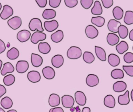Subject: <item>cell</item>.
Wrapping results in <instances>:
<instances>
[{
	"mask_svg": "<svg viewBox=\"0 0 133 112\" xmlns=\"http://www.w3.org/2000/svg\"><path fill=\"white\" fill-rule=\"evenodd\" d=\"M82 55V50L77 47H70L66 53L67 57L72 60L77 59L81 57Z\"/></svg>",
	"mask_w": 133,
	"mask_h": 112,
	"instance_id": "6da1fadb",
	"label": "cell"
},
{
	"mask_svg": "<svg viewBox=\"0 0 133 112\" xmlns=\"http://www.w3.org/2000/svg\"><path fill=\"white\" fill-rule=\"evenodd\" d=\"M29 27L30 30L33 32L37 30L38 32H43L44 30L42 26V22L38 18L32 19L29 23Z\"/></svg>",
	"mask_w": 133,
	"mask_h": 112,
	"instance_id": "7a4b0ae2",
	"label": "cell"
},
{
	"mask_svg": "<svg viewBox=\"0 0 133 112\" xmlns=\"http://www.w3.org/2000/svg\"><path fill=\"white\" fill-rule=\"evenodd\" d=\"M8 24L10 28L16 30L19 29L22 25V19L19 16H14L8 20Z\"/></svg>",
	"mask_w": 133,
	"mask_h": 112,
	"instance_id": "3957f363",
	"label": "cell"
},
{
	"mask_svg": "<svg viewBox=\"0 0 133 112\" xmlns=\"http://www.w3.org/2000/svg\"><path fill=\"white\" fill-rule=\"evenodd\" d=\"M85 33L87 37L91 39H94L97 37L99 34V32L97 28L91 25H88L86 27Z\"/></svg>",
	"mask_w": 133,
	"mask_h": 112,
	"instance_id": "277c9868",
	"label": "cell"
},
{
	"mask_svg": "<svg viewBox=\"0 0 133 112\" xmlns=\"http://www.w3.org/2000/svg\"><path fill=\"white\" fill-rule=\"evenodd\" d=\"M46 38V35L42 32L36 31L32 34L30 41L34 44H37L39 41L45 40Z\"/></svg>",
	"mask_w": 133,
	"mask_h": 112,
	"instance_id": "5b68a950",
	"label": "cell"
},
{
	"mask_svg": "<svg viewBox=\"0 0 133 112\" xmlns=\"http://www.w3.org/2000/svg\"><path fill=\"white\" fill-rule=\"evenodd\" d=\"M74 99L71 95H65L62 97V103L64 108H70L74 106Z\"/></svg>",
	"mask_w": 133,
	"mask_h": 112,
	"instance_id": "8992f818",
	"label": "cell"
},
{
	"mask_svg": "<svg viewBox=\"0 0 133 112\" xmlns=\"http://www.w3.org/2000/svg\"><path fill=\"white\" fill-rule=\"evenodd\" d=\"M29 68V64L26 60H19L17 62L16 69L19 73L23 74L27 71Z\"/></svg>",
	"mask_w": 133,
	"mask_h": 112,
	"instance_id": "52a82bcc",
	"label": "cell"
},
{
	"mask_svg": "<svg viewBox=\"0 0 133 112\" xmlns=\"http://www.w3.org/2000/svg\"><path fill=\"white\" fill-rule=\"evenodd\" d=\"M76 102L80 106H84L87 102V98L84 93L80 91H77L74 95Z\"/></svg>",
	"mask_w": 133,
	"mask_h": 112,
	"instance_id": "ba28073f",
	"label": "cell"
},
{
	"mask_svg": "<svg viewBox=\"0 0 133 112\" xmlns=\"http://www.w3.org/2000/svg\"><path fill=\"white\" fill-rule=\"evenodd\" d=\"M14 13L13 9L8 5L3 6V10L0 14V17L2 19L5 20L13 15Z\"/></svg>",
	"mask_w": 133,
	"mask_h": 112,
	"instance_id": "9c48e42d",
	"label": "cell"
},
{
	"mask_svg": "<svg viewBox=\"0 0 133 112\" xmlns=\"http://www.w3.org/2000/svg\"><path fill=\"white\" fill-rule=\"evenodd\" d=\"M31 36V33L26 30H20L17 34V39L19 42L24 43L28 41Z\"/></svg>",
	"mask_w": 133,
	"mask_h": 112,
	"instance_id": "30bf717a",
	"label": "cell"
},
{
	"mask_svg": "<svg viewBox=\"0 0 133 112\" xmlns=\"http://www.w3.org/2000/svg\"><path fill=\"white\" fill-rule=\"evenodd\" d=\"M86 83L90 87L97 86L99 84V79L98 77L94 74H90L88 75L86 78Z\"/></svg>",
	"mask_w": 133,
	"mask_h": 112,
	"instance_id": "8fae6325",
	"label": "cell"
},
{
	"mask_svg": "<svg viewBox=\"0 0 133 112\" xmlns=\"http://www.w3.org/2000/svg\"><path fill=\"white\" fill-rule=\"evenodd\" d=\"M121 24L120 22L115 19H111L109 21L108 28L109 30L113 33H118V29Z\"/></svg>",
	"mask_w": 133,
	"mask_h": 112,
	"instance_id": "7c38bea8",
	"label": "cell"
},
{
	"mask_svg": "<svg viewBox=\"0 0 133 112\" xmlns=\"http://www.w3.org/2000/svg\"><path fill=\"white\" fill-rule=\"evenodd\" d=\"M45 29L48 32H52L56 30L59 26L58 22L56 20L46 21L44 23Z\"/></svg>",
	"mask_w": 133,
	"mask_h": 112,
	"instance_id": "4fadbf2b",
	"label": "cell"
},
{
	"mask_svg": "<svg viewBox=\"0 0 133 112\" xmlns=\"http://www.w3.org/2000/svg\"><path fill=\"white\" fill-rule=\"evenodd\" d=\"M42 73L44 77L48 80H52L55 76V72L52 67L46 66L42 70Z\"/></svg>",
	"mask_w": 133,
	"mask_h": 112,
	"instance_id": "5bb4252c",
	"label": "cell"
},
{
	"mask_svg": "<svg viewBox=\"0 0 133 112\" xmlns=\"http://www.w3.org/2000/svg\"><path fill=\"white\" fill-rule=\"evenodd\" d=\"M27 77L28 80L32 83H38L41 79L40 74L36 70H32L29 72Z\"/></svg>",
	"mask_w": 133,
	"mask_h": 112,
	"instance_id": "9a60e30c",
	"label": "cell"
},
{
	"mask_svg": "<svg viewBox=\"0 0 133 112\" xmlns=\"http://www.w3.org/2000/svg\"><path fill=\"white\" fill-rule=\"evenodd\" d=\"M64 63V58L61 55H57L52 57L51 63L54 67L59 68L63 65Z\"/></svg>",
	"mask_w": 133,
	"mask_h": 112,
	"instance_id": "2e32d148",
	"label": "cell"
},
{
	"mask_svg": "<svg viewBox=\"0 0 133 112\" xmlns=\"http://www.w3.org/2000/svg\"><path fill=\"white\" fill-rule=\"evenodd\" d=\"M126 83L122 81H119L115 82L113 84V90L117 93H121L125 90L127 88Z\"/></svg>",
	"mask_w": 133,
	"mask_h": 112,
	"instance_id": "e0dca14e",
	"label": "cell"
},
{
	"mask_svg": "<svg viewBox=\"0 0 133 112\" xmlns=\"http://www.w3.org/2000/svg\"><path fill=\"white\" fill-rule=\"evenodd\" d=\"M61 98L58 95L52 94L50 95L48 99L49 105L52 107H57L60 104Z\"/></svg>",
	"mask_w": 133,
	"mask_h": 112,
	"instance_id": "ac0fdd59",
	"label": "cell"
},
{
	"mask_svg": "<svg viewBox=\"0 0 133 112\" xmlns=\"http://www.w3.org/2000/svg\"><path fill=\"white\" fill-rule=\"evenodd\" d=\"M107 41L110 46L117 45L119 41V37L117 34L113 33H109L107 37Z\"/></svg>",
	"mask_w": 133,
	"mask_h": 112,
	"instance_id": "d6986e66",
	"label": "cell"
},
{
	"mask_svg": "<svg viewBox=\"0 0 133 112\" xmlns=\"http://www.w3.org/2000/svg\"><path fill=\"white\" fill-rule=\"evenodd\" d=\"M31 61L34 67H38L43 64V59L40 55L32 53L31 54Z\"/></svg>",
	"mask_w": 133,
	"mask_h": 112,
	"instance_id": "ffe728a7",
	"label": "cell"
},
{
	"mask_svg": "<svg viewBox=\"0 0 133 112\" xmlns=\"http://www.w3.org/2000/svg\"><path fill=\"white\" fill-rule=\"evenodd\" d=\"M129 95V91L127 90L124 94L119 95L118 98L119 104L121 105H127L129 104L130 102Z\"/></svg>",
	"mask_w": 133,
	"mask_h": 112,
	"instance_id": "44dd1931",
	"label": "cell"
},
{
	"mask_svg": "<svg viewBox=\"0 0 133 112\" xmlns=\"http://www.w3.org/2000/svg\"><path fill=\"white\" fill-rule=\"evenodd\" d=\"M104 104L108 108H113L116 105L115 99L111 95H108L104 98Z\"/></svg>",
	"mask_w": 133,
	"mask_h": 112,
	"instance_id": "7402d4cb",
	"label": "cell"
},
{
	"mask_svg": "<svg viewBox=\"0 0 133 112\" xmlns=\"http://www.w3.org/2000/svg\"><path fill=\"white\" fill-rule=\"evenodd\" d=\"M120 59L119 56L114 54H111L108 57V62L110 65L116 67L120 63Z\"/></svg>",
	"mask_w": 133,
	"mask_h": 112,
	"instance_id": "603a6c76",
	"label": "cell"
},
{
	"mask_svg": "<svg viewBox=\"0 0 133 112\" xmlns=\"http://www.w3.org/2000/svg\"><path fill=\"white\" fill-rule=\"evenodd\" d=\"M116 51L119 54L122 55L127 51L129 49V46L127 42L122 41L116 47Z\"/></svg>",
	"mask_w": 133,
	"mask_h": 112,
	"instance_id": "cb8c5ba5",
	"label": "cell"
},
{
	"mask_svg": "<svg viewBox=\"0 0 133 112\" xmlns=\"http://www.w3.org/2000/svg\"><path fill=\"white\" fill-rule=\"evenodd\" d=\"M95 51L97 57L101 61L105 62L106 61V54L105 50L101 47L95 46Z\"/></svg>",
	"mask_w": 133,
	"mask_h": 112,
	"instance_id": "d4e9b609",
	"label": "cell"
},
{
	"mask_svg": "<svg viewBox=\"0 0 133 112\" xmlns=\"http://www.w3.org/2000/svg\"><path fill=\"white\" fill-rule=\"evenodd\" d=\"M64 32L62 30H60L52 34L51 36L52 41L56 43L61 42L64 39Z\"/></svg>",
	"mask_w": 133,
	"mask_h": 112,
	"instance_id": "484cf974",
	"label": "cell"
},
{
	"mask_svg": "<svg viewBox=\"0 0 133 112\" xmlns=\"http://www.w3.org/2000/svg\"><path fill=\"white\" fill-rule=\"evenodd\" d=\"M91 12L95 15H101L103 12V9L99 1H96L95 2L94 6L91 9Z\"/></svg>",
	"mask_w": 133,
	"mask_h": 112,
	"instance_id": "4316f807",
	"label": "cell"
},
{
	"mask_svg": "<svg viewBox=\"0 0 133 112\" xmlns=\"http://www.w3.org/2000/svg\"><path fill=\"white\" fill-rule=\"evenodd\" d=\"M39 51L43 54H47L50 52L51 48L47 42L40 43L38 45Z\"/></svg>",
	"mask_w": 133,
	"mask_h": 112,
	"instance_id": "83f0119b",
	"label": "cell"
},
{
	"mask_svg": "<svg viewBox=\"0 0 133 112\" xmlns=\"http://www.w3.org/2000/svg\"><path fill=\"white\" fill-rule=\"evenodd\" d=\"M15 70V68L12 64L10 62H6L4 63L3 68L1 70V73L2 76H5L7 74L12 73Z\"/></svg>",
	"mask_w": 133,
	"mask_h": 112,
	"instance_id": "f1b7e54d",
	"label": "cell"
},
{
	"mask_svg": "<svg viewBox=\"0 0 133 112\" xmlns=\"http://www.w3.org/2000/svg\"><path fill=\"white\" fill-rule=\"evenodd\" d=\"M113 16L116 20H120L124 15L123 9L119 6H116L112 10Z\"/></svg>",
	"mask_w": 133,
	"mask_h": 112,
	"instance_id": "f546056e",
	"label": "cell"
},
{
	"mask_svg": "<svg viewBox=\"0 0 133 112\" xmlns=\"http://www.w3.org/2000/svg\"><path fill=\"white\" fill-rule=\"evenodd\" d=\"M56 12L53 9H46L44 11L42 16L43 18L46 19H54L56 17Z\"/></svg>",
	"mask_w": 133,
	"mask_h": 112,
	"instance_id": "4dcf8cb0",
	"label": "cell"
},
{
	"mask_svg": "<svg viewBox=\"0 0 133 112\" xmlns=\"http://www.w3.org/2000/svg\"><path fill=\"white\" fill-rule=\"evenodd\" d=\"M91 22L97 27H102L104 25L105 19L104 17L101 16L93 17L91 18Z\"/></svg>",
	"mask_w": 133,
	"mask_h": 112,
	"instance_id": "1f68e13d",
	"label": "cell"
},
{
	"mask_svg": "<svg viewBox=\"0 0 133 112\" xmlns=\"http://www.w3.org/2000/svg\"><path fill=\"white\" fill-rule=\"evenodd\" d=\"M1 104L5 109H9L13 105V102L9 97H5L1 100Z\"/></svg>",
	"mask_w": 133,
	"mask_h": 112,
	"instance_id": "d6a6232c",
	"label": "cell"
},
{
	"mask_svg": "<svg viewBox=\"0 0 133 112\" xmlns=\"http://www.w3.org/2000/svg\"><path fill=\"white\" fill-rule=\"evenodd\" d=\"M19 53L18 50L15 47L11 48L10 50L8 51L7 53V57L11 60L16 59L19 56Z\"/></svg>",
	"mask_w": 133,
	"mask_h": 112,
	"instance_id": "836d02e7",
	"label": "cell"
},
{
	"mask_svg": "<svg viewBox=\"0 0 133 112\" xmlns=\"http://www.w3.org/2000/svg\"><path fill=\"white\" fill-rule=\"evenodd\" d=\"M118 33L121 39H125L129 35V29L126 26L121 25L118 29Z\"/></svg>",
	"mask_w": 133,
	"mask_h": 112,
	"instance_id": "e575fe53",
	"label": "cell"
},
{
	"mask_svg": "<svg viewBox=\"0 0 133 112\" xmlns=\"http://www.w3.org/2000/svg\"><path fill=\"white\" fill-rule=\"evenodd\" d=\"M111 76L114 79H123L124 77V73L122 70L116 69L111 72Z\"/></svg>",
	"mask_w": 133,
	"mask_h": 112,
	"instance_id": "d590c367",
	"label": "cell"
},
{
	"mask_svg": "<svg viewBox=\"0 0 133 112\" xmlns=\"http://www.w3.org/2000/svg\"><path fill=\"white\" fill-rule=\"evenodd\" d=\"M83 59L85 62L90 64L95 61V57L91 52L85 51L83 55Z\"/></svg>",
	"mask_w": 133,
	"mask_h": 112,
	"instance_id": "8d00e7d4",
	"label": "cell"
},
{
	"mask_svg": "<svg viewBox=\"0 0 133 112\" xmlns=\"http://www.w3.org/2000/svg\"><path fill=\"white\" fill-rule=\"evenodd\" d=\"M123 21L127 25H131L133 24V11H127L126 12Z\"/></svg>",
	"mask_w": 133,
	"mask_h": 112,
	"instance_id": "74e56055",
	"label": "cell"
},
{
	"mask_svg": "<svg viewBox=\"0 0 133 112\" xmlns=\"http://www.w3.org/2000/svg\"><path fill=\"white\" fill-rule=\"evenodd\" d=\"M4 84L7 86H10L13 84L15 81V77L12 74L6 75L3 79Z\"/></svg>",
	"mask_w": 133,
	"mask_h": 112,
	"instance_id": "f35d334b",
	"label": "cell"
},
{
	"mask_svg": "<svg viewBox=\"0 0 133 112\" xmlns=\"http://www.w3.org/2000/svg\"><path fill=\"white\" fill-rule=\"evenodd\" d=\"M94 0H81V4L82 7L86 9H90L94 3Z\"/></svg>",
	"mask_w": 133,
	"mask_h": 112,
	"instance_id": "ab89813d",
	"label": "cell"
},
{
	"mask_svg": "<svg viewBox=\"0 0 133 112\" xmlns=\"http://www.w3.org/2000/svg\"><path fill=\"white\" fill-rule=\"evenodd\" d=\"M123 60L126 63H132L133 62V53L130 52L126 53L123 56Z\"/></svg>",
	"mask_w": 133,
	"mask_h": 112,
	"instance_id": "60d3db41",
	"label": "cell"
},
{
	"mask_svg": "<svg viewBox=\"0 0 133 112\" xmlns=\"http://www.w3.org/2000/svg\"><path fill=\"white\" fill-rule=\"evenodd\" d=\"M123 69L126 73L130 77H133V66L123 65Z\"/></svg>",
	"mask_w": 133,
	"mask_h": 112,
	"instance_id": "b9f144b4",
	"label": "cell"
},
{
	"mask_svg": "<svg viewBox=\"0 0 133 112\" xmlns=\"http://www.w3.org/2000/svg\"><path fill=\"white\" fill-rule=\"evenodd\" d=\"M65 4L68 8H73L77 5L78 4L77 0H65Z\"/></svg>",
	"mask_w": 133,
	"mask_h": 112,
	"instance_id": "7bdbcfd3",
	"label": "cell"
},
{
	"mask_svg": "<svg viewBox=\"0 0 133 112\" xmlns=\"http://www.w3.org/2000/svg\"><path fill=\"white\" fill-rule=\"evenodd\" d=\"M103 6L106 9L111 8L114 4L113 0H101Z\"/></svg>",
	"mask_w": 133,
	"mask_h": 112,
	"instance_id": "ee69618b",
	"label": "cell"
},
{
	"mask_svg": "<svg viewBox=\"0 0 133 112\" xmlns=\"http://www.w3.org/2000/svg\"><path fill=\"white\" fill-rule=\"evenodd\" d=\"M61 2V0H50L49 4L51 7L56 8L59 7Z\"/></svg>",
	"mask_w": 133,
	"mask_h": 112,
	"instance_id": "f6af8a7d",
	"label": "cell"
},
{
	"mask_svg": "<svg viewBox=\"0 0 133 112\" xmlns=\"http://www.w3.org/2000/svg\"><path fill=\"white\" fill-rule=\"evenodd\" d=\"M36 2L39 7L44 8L46 5L48 1L47 0H36Z\"/></svg>",
	"mask_w": 133,
	"mask_h": 112,
	"instance_id": "bcb514c9",
	"label": "cell"
},
{
	"mask_svg": "<svg viewBox=\"0 0 133 112\" xmlns=\"http://www.w3.org/2000/svg\"><path fill=\"white\" fill-rule=\"evenodd\" d=\"M6 50V47H5V43L3 41L0 39V54H2Z\"/></svg>",
	"mask_w": 133,
	"mask_h": 112,
	"instance_id": "7dc6e473",
	"label": "cell"
},
{
	"mask_svg": "<svg viewBox=\"0 0 133 112\" xmlns=\"http://www.w3.org/2000/svg\"><path fill=\"white\" fill-rule=\"evenodd\" d=\"M6 92H7V90L4 86L0 84V98L2 97L5 94Z\"/></svg>",
	"mask_w": 133,
	"mask_h": 112,
	"instance_id": "c3c4849f",
	"label": "cell"
},
{
	"mask_svg": "<svg viewBox=\"0 0 133 112\" xmlns=\"http://www.w3.org/2000/svg\"><path fill=\"white\" fill-rule=\"evenodd\" d=\"M52 112H64V109L61 107H57L53 108Z\"/></svg>",
	"mask_w": 133,
	"mask_h": 112,
	"instance_id": "681fc988",
	"label": "cell"
},
{
	"mask_svg": "<svg viewBox=\"0 0 133 112\" xmlns=\"http://www.w3.org/2000/svg\"><path fill=\"white\" fill-rule=\"evenodd\" d=\"M129 38L130 41H133V29L130 32L129 34Z\"/></svg>",
	"mask_w": 133,
	"mask_h": 112,
	"instance_id": "f907efd6",
	"label": "cell"
},
{
	"mask_svg": "<svg viewBox=\"0 0 133 112\" xmlns=\"http://www.w3.org/2000/svg\"><path fill=\"white\" fill-rule=\"evenodd\" d=\"M81 112H91V109L88 107H85L83 109Z\"/></svg>",
	"mask_w": 133,
	"mask_h": 112,
	"instance_id": "816d5d0a",
	"label": "cell"
},
{
	"mask_svg": "<svg viewBox=\"0 0 133 112\" xmlns=\"http://www.w3.org/2000/svg\"><path fill=\"white\" fill-rule=\"evenodd\" d=\"M75 108H73V107H72V108H70V111L71 112H74L75 111Z\"/></svg>",
	"mask_w": 133,
	"mask_h": 112,
	"instance_id": "f5cc1de1",
	"label": "cell"
},
{
	"mask_svg": "<svg viewBox=\"0 0 133 112\" xmlns=\"http://www.w3.org/2000/svg\"><path fill=\"white\" fill-rule=\"evenodd\" d=\"M130 96H131V99H132V101L133 102V89L132 90V91H131V94H130Z\"/></svg>",
	"mask_w": 133,
	"mask_h": 112,
	"instance_id": "db71d44e",
	"label": "cell"
},
{
	"mask_svg": "<svg viewBox=\"0 0 133 112\" xmlns=\"http://www.w3.org/2000/svg\"><path fill=\"white\" fill-rule=\"evenodd\" d=\"M2 62L1 60H0V71L2 68Z\"/></svg>",
	"mask_w": 133,
	"mask_h": 112,
	"instance_id": "11a10c76",
	"label": "cell"
},
{
	"mask_svg": "<svg viewBox=\"0 0 133 112\" xmlns=\"http://www.w3.org/2000/svg\"><path fill=\"white\" fill-rule=\"evenodd\" d=\"M79 109H80L79 107V106H77L76 108H75V110H76V111H78V110H79Z\"/></svg>",
	"mask_w": 133,
	"mask_h": 112,
	"instance_id": "9f6ffc18",
	"label": "cell"
},
{
	"mask_svg": "<svg viewBox=\"0 0 133 112\" xmlns=\"http://www.w3.org/2000/svg\"><path fill=\"white\" fill-rule=\"evenodd\" d=\"M7 112H17V111L14 109H11V110H9Z\"/></svg>",
	"mask_w": 133,
	"mask_h": 112,
	"instance_id": "6f0895ef",
	"label": "cell"
},
{
	"mask_svg": "<svg viewBox=\"0 0 133 112\" xmlns=\"http://www.w3.org/2000/svg\"><path fill=\"white\" fill-rule=\"evenodd\" d=\"M0 112H5V111L2 108H0Z\"/></svg>",
	"mask_w": 133,
	"mask_h": 112,
	"instance_id": "680465c9",
	"label": "cell"
},
{
	"mask_svg": "<svg viewBox=\"0 0 133 112\" xmlns=\"http://www.w3.org/2000/svg\"><path fill=\"white\" fill-rule=\"evenodd\" d=\"M10 46V44L9 43H8V44H7V47H8V48H9Z\"/></svg>",
	"mask_w": 133,
	"mask_h": 112,
	"instance_id": "91938a15",
	"label": "cell"
},
{
	"mask_svg": "<svg viewBox=\"0 0 133 112\" xmlns=\"http://www.w3.org/2000/svg\"><path fill=\"white\" fill-rule=\"evenodd\" d=\"M2 8V6L1 4V2H0V11H1V9Z\"/></svg>",
	"mask_w": 133,
	"mask_h": 112,
	"instance_id": "94428289",
	"label": "cell"
},
{
	"mask_svg": "<svg viewBox=\"0 0 133 112\" xmlns=\"http://www.w3.org/2000/svg\"><path fill=\"white\" fill-rule=\"evenodd\" d=\"M53 108L51 109H50V111H49V112H52V111H53Z\"/></svg>",
	"mask_w": 133,
	"mask_h": 112,
	"instance_id": "6125c7cd",
	"label": "cell"
},
{
	"mask_svg": "<svg viewBox=\"0 0 133 112\" xmlns=\"http://www.w3.org/2000/svg\"><path fill=\"white\" fill-rule=\"evenodd\" d=\"M76 112H81V109H79V110H78V111H77Z\"/></svg>",
	"mask_w": 133,
	"mask_h": 112,
	"instance_id": "be15d7a7",
	"label": "cell"
},
{
	"mask_svg": "<svg viewBox=\"0 0 133 112\" xmlns=\"http://www.w3.org/2000/svg\"><path fill=\"white\" fill-rule=\"evenodd\" d=\"M132 50H133V47H132Z\"/></svg>",
	"mask_w": 133,
	"mask_h": 112,
	"instance_id": "e7e4bbea",
	"label": "cell"
}]
</instances>
